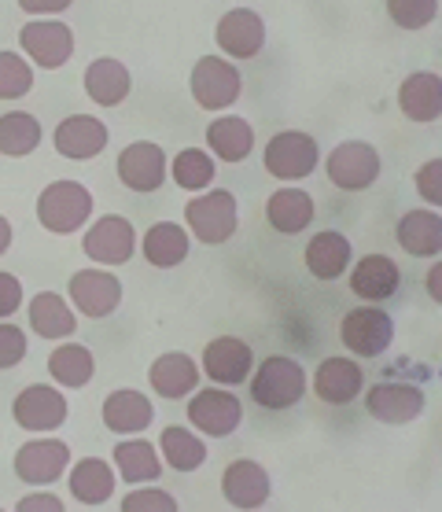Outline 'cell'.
I'll list each match as a JSON object with an SVG mask.
<instances>
[{
    "instance_id": "6da1fadb",
    "label": "cell",
    "mask_w": 442,
    "mask_h": 512,
    "mask_svg": "<svg viewBox=\"0 0 442 512\" xmlns=\"http://www.w3.org/2000/svg\"><path fill=\"white\" fill-rule=\"evenodd\" d=\"M310 387L303 361L288 358V354H269L266 361H258V369L251 373V402L269 413L299 406Z\"/></svg>"
},
{
    "instance_id": "7a4b0ae2",
    "label": "cell",
    "mask_w": 442,
    "mask_h": 512,
    "mask_svg": "<svg viewBox=\"0 0 442 512\" xmlns=\"http://www.w3.org/2000/svg\"><path fill=\"white\" fill-rule=\"evenodd\" d=\"M236 225H240V207L229 188H210L203 196L188 199L185 207V229L192 240L207 247H218L233 240Z\"/></svg>"
},
{
    "instance_id": "3957f363",
    "label": "cell",
    "mask_w": 442,
    "mask_h": 512,
    "mask_svg": "<svg viewBox=\"0 0 442 512\" xmlns=\"http://www.w3.org/2000/svg\"><path fill=\"white\" fill-rule=\"evenodd\" d=\"M89 218H93V192L82 181H52L37 196V222L48 233L70 236L74 229H85Z\"/></svg>"
},
{
    "instance_id": "277c9868",
    "label": "cell",
    "mask_w": 442,
    "mask_h": 512,
    "mask_svg": "<svg viewBox=\"0 0 442 512\" xmlns=\"http://www.w3.org/2000/svg\"><path fill=\"white\" fill-rule=\"evenodd\" d=\"M262 163H266V174L295 185V181H306L317 170V163H321V144L310 133H303V129H280L277 137L266 144Z\"/></svg>"
},
{
    "instance_id": "5b68a950",
    "label": "cell",
    "mask_w": 442,
    "mask_h": 512,
    "mask_svg": "<svg viewBox=\"0 0 442 512\" xmlns=\"http://www.w3.org/2000/svg\"><path fill=\"white\" fill-rule=\"evenodd\" d=\"M188 424L199 435L229 439L244 424V402L229 387H199L188 395Z\"/></svg>"
},
{
    "instance_id": "8992f818",
    "label": "cell",
    "mask_w": 442,
    "mask_h": 512,
    "mask_svg": "<svg viewBox=\"0 0 442 512\" xmlns=\"http://www.w3.org/2000/svg\"><path fill=\"white\" fill-rule=\"evenodd\" d=\"M339 343H343L354 358H380V354H387V347L395 343V317L369 303L354 306V310L339 321Z\"/></svg>"
},
{
    "instance_id": "52a82bcc",
    "label": "cell",
    "mask_w": 442,
    "mask_h": 512,
    "mask_svg": "<svg viewBox=\"0 0 442 512\" xmlns=\"http://www.w3.org/2000/svg\"><path fill=\"white\" fill-rule=\"evenodd\" d=\"M188 89H192V100L203 111H225V107H233L240 100L244 78L233 67V59L199 56L196 67H192V78H188Z\"/></svg>"
},
{
    "instance_id": "ba28073f",
    "label": "cell",
    "mask_w": 442,
    "mask_h": 512,
    "mask_svg": "<svg viewBox=\"0 0 442 512\" xmlns=\"http://www.w3.org/2000/svg\"><path fill=\"white\" fill-rule=\"evenodd\" d=\"M380 152L369 140H343L325 159V174L339 192H365L380 181Z\"/></svg>"
},
{
    "instance_id": "9c48e42d",
    "label": "cell",
    "mask_w": 442,
    "mask_h": 512,
    "mask_svg": "<svg viewBox=\"0 0 442 512\" xmlns=\"http://www.w3.org/2000/svg\"><path fill=\"white\" fill-rule=\"evenodd\" d=\"M199 373L207 376L214 387H240L255 373V350L247 347L240 336H218L203 347Z\"/></svg>"
},
{
    "instance_id": "30bf717a",
    "label": "cell",
    "mask_w": 442,
    "mask_h": 512,
    "mask_svg": "<svg viewBox=\"0 0 442 512\" xmlns=\"http://www.w3.org/2000/svg\"><path fill=\"white\" fill-rule=\"evenodd\" d=\"M428 406V395H424V387L417 384H406V380H384V384H373L365 391V413L380 424H413V420L424 413Z\"/></svg>"
},
{
    "instance_id": "8fae6325",
    "label": "cell",
    "mask_w": 442,
    "mask_h": 512,
    "mask_svg": "<svg viewBox=\"0 0 442 512\" xmlns=\"http://www.w3.org/2000/svg\"><path fill=\"white\" fill-rule=\"evenodd\" d=\"M118 181L129 188V192H140V196H148V192H159L163 181L170 177V159L159 144L152 140H133L126 144L122 152H118Z\"/></svg>"
},
{
    "instance_id": "7c38bea8",
    "label": "cell",
    "mask_w": 442,
    "mask_h": 512,
    "mask_svg": "<svg viewBox=\"0 0 442 512\" xmlns=\"http://www.w3.org/2000/svg\"><path fill=\"white\" fill-rule=\"evenodd\" d=\"M85 258H93L96 266H122L133 258L137 251V229L129 218L122 214H104V218H96L89 229H85Z\"/></svg>"
},
{
    "instance_id": "4fadbf2b",
    "label": "cell",
    "mask_w": 442,
    "mask_h": 512,
    "mask_svg": "<svg viewBox=\"0 0 442 512\" xmlns=\"http://www.w3.org/2000/svg\"><path fill=\"white\" fill-rule=\"evenodd\" d=\"M70 299H74V310L82 317H111L122 306V280L115 273H107L104 266L93 269H78L67 284Z\"/></svg>"
},
{
    "instance_id": "5bb4252c",
    "label": "cell",
    "mask_w": 442,
    "mask_h": 512,
    "mask_svg": "<svg viewBox=\"0 0 442 512\" xmlns=\"http://www.w3.org/2000/svg\"><path fill=\"white\" fill-rule=\"evenodd\" d=\"M15 476L23 479L26 487H52L56 479H63L70 465V446L63 439H30L15 450Z\"/></svg>"
},
{
    "instance_id": "9a60e30c",
    "label": "cell",
    "mask_w": 442,
    "mask_h": 512,
    "mask_svg": "<svg viewBox=\"0 0 442 512\" xmlns=\"http://www.w3.org/2000/svg\"><path fill=\"white\" fill-rule=\"evenodd\" d=\"M19 48L41 70H59L74 56V30L59 19H37V23H26L19 30Z\"/></svg>"
},
{
    "instance_id": "2e32d148",
    "label": "cell",
    "mask_w": 442,
    "mask_h": 512,
    "mask_svg": "<svg viewBox=\"0 0 442 512\" xmlns=\"http://www.w3.org/2000/svg\"><path fill=\"white\" fill-rule=\"evenodd\" d=\"M221 494L240 512H258L273 498V479L266 465H258L251 457H236L233 465L221 472Z\"/></svg>"
},
{
    "instance_id": "e0dca14e",
    "label": "cell",
    "mask_w": 442,
    "mask_h": 512,
    "mask_svg": "<svg viewBox=\"0 0 442 512\" xmlns=\"http://www.w3.org/2000/svg\"><path fill=\"white\" fill-rule=\"evenodd\" d=\"M12 417L23 431H56L67 424V398L56 387L30 384L15 395Z\"/></svg>"
},
{
    "instance_id": "ac0fdd59",
    "label": "cell",
    "mask_w": 442,
    "mask_h": 512,
    "mask_svg": "<svg viewBox=\"0 0 442 512\" xmlns=\"http://www.w3.org/2000/svg\"><path fill=\"white\" fill-rule=\"evenodd\" d=\"M214 41L229 59H255L266 45V23L251 8H233L214 26Z\"/></svg>"
},
{
    "instance_id": "d6986e66",
    "label": "cell",
    "mask_w": 442,
    "mask_h": 512,
    "mask_svg": "<svg viewBox=\"0 0 442 512\" xmlns=\"http://www.w3.org/2000/svg\"><path fill=\"white\" fill-rule=\"evenodd\" d=\"M398 288H402V269H398L395 258L365 255L350 266V291L358 295L361 303H387V299L398 295Z\"/></svg>"
},
{
    "instance_id": "ffe728a7",
    "label": "cell",
    "mask_w": 442,
    "mask_h": 512,
    "mask_svg": "<svg viewBox=\"0 0 442 512\" xmlns=\"http://www.w3.org/2000/svg\"><path fill=\"white\" fill-rule=\"evenodd\" d=\"M107 126L93 115H70L63 118L56 129H52V144L63 159H74V163H85V159H96V155L107 148Z\"/></svg>"
},
{
    "instance_id": "44dd1931",
    "label": "cell",
    "mask_w": 442,
    "mask_h": 512,
    "mask_svg": "<svg viewBox=\"0 0 442 512\" xmlns=\"http://www.w3.org/2000/svg\"><path fill=\"white\" fill-rule=\"evenodd\" d=\"M361 391H365V373H361L358 358L332 354L314 369V395L328 406H347Z\"/></svg>"
},
{
    "instance_id": "7402d4cb",
    "label": "cell",
    "mask_w": 442,
    "mask_h": 512,
    "mask_svg": "<svg viewBox=\"0 0 442 512\" xmlns=\"http://www.w3.org/2000/svg\"><path fill=\"white\" fill-rule=\"evenodd\" d=\"M398 107L409 122L431 126L442 118V78L435 70H413L406 82L398 85Z\"/></svg>"
},
{
    "instance_id": "603a6c76",
    "label": "cell",
    "mask_w": 442,
    "mask_h": 512,
    "mask_svg": "<svg viewBox=\"0 0 442 512\" xmlns=\"http://www.w3.org/2000/svg\"><path fill=\"white\" fill-rule=\"evenodd\" d=\"M199 361H192L188 354L181 350H170V354H159L152 361V369H148V384L159 398H188L192 391H199Z\"/></svg>"
},
{
    "instance_id": "cb8c5ba5",
    "label": "cell",
    "mask_w": 442,
    "mask_h": 512,
    "mask_svg": "<svg viewBox=\"0 0 442 512\" xmlns=\"http://www.w3.org/2000/svg\"><path fill=\"white\" fill-rule=\"evenodd\" d=\"M104 428L115 431V435H140V431L152 428L155 406L148 395H140L133 387H118L104 398Z\"/></svg>"
},
{
    "instance_id": "d4e9b609",
    "label": "cell",
    "mask_w": 442,
    "mask_h": 512,
    "mask_svg": "<svg viewBox=\"0 0 442 512\" xmlns=\"http://www.w3.org/2000/svg\"><path fill=\"white\" fill-rule=\"evenodd\" d=\"M395 240H398V247L413 258L442 255V214L428 207L406 210L395 225Z\"/></svg>"
},
{
    "instance_id": "484cf974",
    "label": "cell",
    "mask_w": 442,
    "mask_h": 512,
    "mask_svg": "<svg viewBox=\"0 0 442 512\" xmlns=\"http://www.w3.org/2000/svg\"><path fill=\"white\" fill-rule=\"evenodd\" d=\"M303 262L310 269V277L317 280H339L354 266V247L339 229H325V233L310 236V244L303 251Z\"/></svg>"
},
{
    "instance_id": "4316f807",
    "label": "cell",
    "mask_w": 442,
    "mask_h": 512,
    "mask_svg": "<svg viewBox=\"0 0 442 512\" xmlns=\"http://www.w3.org/2000/svg\"><path fill=\"white\" fill-rule=\"evenodd\" d=\"M314 196L303 188H280L266 199V222L269 229H277L280 236H299L314 222Z\"/></svg>"
},
{
    "instance_id": "83f0119b",
    "label": "cell",
    "mask_w": 442,
    "mask_h": 512,
    "mask_svg": "<svg viewBox=\"0 0 442 512\" xmlns=\"http://www.w3.org/2000/svg\"><path fill=\"white\" fill-rule=\"evenodd\" d=\"M115 476L126 479L129 487H144V483H155L163 476V457H159V446H152L148 439H126V443L115 446Z\"/></svg>"
},
{
    "instance_id": "f1b7e54d",
    "label": "cell",
    "mask_w": 442,
    "mask_h": 512,
    "mask_svg": "<svg viewBox=\"0 0 442 512\" xmlns=\"http://www.w3.org/2000/svg\"><path fill=\"white\" fill-rule=\"evenodd\" d=\"M207 144L221 163H244L255 148V126L240 115H221L207 126Z\"/></svg>"
},
{
    "instance_id": "f546056e",
    "label": "cell",
    "mask_w": 442,
    "mask_h": 512,
    "mask_svg": "<svg viewBox=\"0 0 442 512\" xmlns=\"http://www.w3.org/2000/svg\"><path fill=\"white\" fill-rule=\"evenodd\" d=\"M85 93L93 100L96 107H118L122 100L129 96L133 89V78H129L126 63H118V59H93L89 67H85Z\"/></svg>"
},
{
    "instance_id": "4dcf8cb0",
    "label": "cell",
    "mask_w": 442,
    "mask_h": 512,
    "mask_svg": "<svg viewBox=\"0 0 442 512\" xmlns=\"http://www.w3.org/2000/svg\"><path fill=\"white\" fill-rule=\"evenodd\" d=\"M188 247H192V236H188L185 225L177 222H155L144 240H140V251L152 262L155 269H174L188 258Z\"/></svg>"
},
{
    "instance_id": "1f68e13d",
    "label": "cell",
    "mask_w": 442,
    "mask_h": 512,
    "mask_svg": "<svg viewBox=\"0 0 442 512\" xmlns=\"http://www.w3.org/2000/svg\"><path fill=\"white\" fill-rule=\"evenodd\" d=\"M159 457H163L174 472H185L188 476V472H199V468L207 465V443H203L199 431L170 424V428H163V435H159Z\"/></svg>"
},
{
    "instance_id": "d6a6232c",
    "label": "cell",
    "mask_w": 442,
    "mask_h": 512,
    "mask_svg": "<svg viewBox=\"0 0 442 512\" xmlns=\"http://www.w3.org/2000/svg\"><path fill=\"white\" fill-rule=\"evenodd\" d=\"M118 487L115 468L107 465L104 457H82L74 472H70V494L82 505H104Z\"/></svg>"
},
{
    "instance_id": "836d02e7",
    "label": "cell",
    "mask_w": 442,
    "mask_h": 512,
    "mask_svg": "<svg viewBox=\"0 0 442 512\" xmlns=\"http://www.w3.org/2000/svg\"><path fill=\"white\" fill-rule=\"evenodd\" d=\"M30 328H34L41 339H70L74 328H78V317L67 306L63 295L56 291H41L30 299Z\"/></svg>"
},
{
    "instance_id": "e575fe53",
    "label": "cell",
    "mask_w": 442,
    "mask_h": 512,
    "mask_svg": "<svg viewBox=\"0 0 442 512\" xmlns=\"http://www.w3.org/2000/svg\"><path fill=\"white\" fill-rule=\"evenodd\" d=\"M48 376L56 380L59 387H70V391H78V387H89V380L96 376V358L93 350L82 347V343H63L48 354Z\"/></svg>"
},
{
    "instance_id": "d590c367",
    "label": "cell",
    "mask_w": 442,
    "mask_h": 512,
    "mask_svg": "<svg viewBox=\"0 0 442 512\" xmlns=\"http://www.w3.org/2000/svg\"><path fill=\"white\" fill-rule=\"evenodd\" d=\"M41 144V122L26 111H8L0 115V155H12V159H23V155L37 152Z\"/></svg>"
},
{
    "instance_id": "8d00e7d4",
    "label": "cell",
    "mask_w": 442,
    "mask_h": 512,
    "mask_svg": "<svg viewBox=\"0 0 442 512\" xmlns=\"http://www.w3.org/2000/svg\"><path fill=\"white\" fill-rule=\"evenodd\" d=\"M214 174H218V163H214V155L203 152V148H185V152H177L174 163H170L174 185L185 188V192H203V188H210L214 185Z\"/></svg>"
},
{
    "instance_id": "74e56055",
    "label": "cell",
    "mask_w": 442,
    "mask_h": 512,
    "mask_svg": "<svg viewBox=\"0 0 442 512\" xmlns=\"http://www.w3.org/2000/svg\"><path fill=\"white\" fill-rule=\"evenodd\" d=\"M34 89V67L19 52H0V100H23Z\"/></svg>"
},
{
    "instance_id": "f35d334b",
    "label": "cell",
    "mask_w": 442,
    "mask_h": 512,
    "mask_svg": "<svg viewBox=\"0 0 442 512\" xmlns=\"http://www.w3.org/2000/svg\"><path fill=\"white\" fill-rule=\"evenodd\" d=\"M387 15L398 30H424L439 15V0H387Z\"/></svg>"
},
{
    "instance_id": "ab89813d",
    "label": "cell",
    "mask_w": 442,
    "mask_h": 512,
    "mask_svg": "<svg viewBox=\"0 0 442 512\" xmlns=\"http://www.w3.org/2000/svg\"><path fill=\"white\" fill-rule=\"evenodd\" d=\"M122 512H181V505L163 487H133V494L122 498Z\"/></svg>"
},
{
    "instance_id": "60d3db41",
    "label": "cell",
    "mask_w": 442,
    "mask_h": 512,
    "mask_svg": "<svg viewBox=\"0 0 442 512\" xmlns=\"http://www.w3.org/2000/svg\"><path fill=\"white\" fill-rule=\"evenodd\" d=\"M413 185H417V196L428 203V207H442V159H428L413 174Z\"/></svg>"
},
{
    "instance_id": "b9f144b4",
    "label": "cell",
    "mask_w": 442,
    "mask_h": 512,
    "mask_svg": "<svg viewBox=\"0 0 442 512\" xmlns=\"http://www.w3.org/2000/svg\"><path fill=\"white\" fill-rule=\"evenodd\" d=\"M26 358V332L19 325L0 321V369H15Z\"/></svg>"
},
{
    "instance_id": "7bdbcfd3",
    "label": "cell",
    "mask_w": 442,
    "mask_h": 512,
    "mask_svg": "<svg viewBox=\"0 0 442 512\" xmlns=\"http://www.w3.org/2000/svg\"><path fill=\"white\" fill-rule=\"evenodd\" d=\"M23 306V280L0 269V317H12Z\"/></svg>"
},
{
    "instance_id": "ee69618b",
    "label": "cell",
    "mask_w": 442,
    "mask_h": 512,
    "mask_svg": "<svg viewBox=\"0 0 442 512\" xmlns=\"http://www.w3.org/2000/svg\"><path fill=\"white\" fill-rule=\"evenodd\" d=\"M15 512H67V505L56 494H26V498H19Z\"/></svg>"
},
{
    "instance_id": "f6af8a7d",
    "label": "cell",
    "mask_w": 442,
    "mask_h": 512,
    "mask_svg": "<svg viewBox=\"0 0 442 512\" xmlns=\"http://www.w3.org/2000/svg\"><path fill=\"white\" fill-rule=\"evenodd\" d=\"M74 0H19V8H23L26 15H59L67 12Z\"/></svg>"
},
{
    "instance_id": "bcb514c9",
    "label": "cell",
    "mask_w": 442,
    "mask_h": 512,
    "mask_svg": "<svg viewBox=\"0 0 442 512\" xmlns=\"http://www.w3.org/2000/svg\"><path fill=\"white\" fill-rule=\"evenodd\" d=\"M424 288H428L431 303H439V306H442V258L428 269V277H424Z\"/></svg>"
},
{
    "instance_id": "7dc6e473",
    "label": "cell",
    "mask_w": 442,
    "mask_h": 512,
    "mask_svg": "<svg viewBox=\"0 0 442 512\" xmlns=\"http://www.w3.org/2000/svg\"><path fill=\"white\" fill-rule=\"evenodd\" d=\"M8 247H12V222L0 214V255H4Z\"/></svg>"
},
{
    "instance_id": "c3c4849f",
    "label": "cell",
    "mask_w": 442,
    "mask_h": 512,
    "mask_svg": "<svg viewBox=\"0 0 442 512\" xmlns=\"http://www.w3.org/2000/svg\"><path fill=\"white\" fill-rule=\"evenodd\" d=\"M0 512H4V509H0Z\"/></svg>"
}]
</instances>
